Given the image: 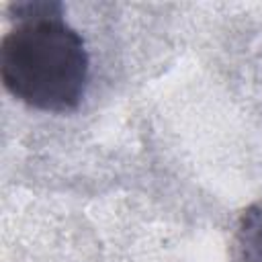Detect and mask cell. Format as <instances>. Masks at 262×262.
Here are the masks:
<instances>
[{"label":"cell","mask_w":262,"mask_h":262,"mask_svg":"<svg viewBox=\"0 0 262 262\" xmlns=\"http://www.w3.org/2000/svg\"><path fill=\"white\" fill-rule=\"evenodd\" d=\"M242 262H262V201L244 211L235 231Z\"/></svg>","instance_id":"7a4b0ae2"},{"label":"cell","mask_w":262,"mask_h":262,"mask_svg":"<svg viewBox=\"0 0 262 262\" xmlns=\"http://www.w3.org/2000/svg\"><path fill=\"white\" fill-rule=\"evenodd\" d=\"M16 25L0 45L4 88L20 102L47 111H74L88 88L90 57L82 35L63 18V6L49 0L12 2Z\"/></svg>","instance_id":"6da1fadb"}]
</instances>
